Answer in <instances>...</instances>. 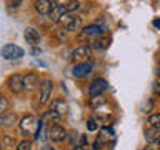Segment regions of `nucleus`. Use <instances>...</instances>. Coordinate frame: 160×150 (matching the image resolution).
I'll use <instances>...</instances> for the list:
<instances>
[{
    "label": "nucleus",
    "mask_w": 160,
    "mask_h": 150,
    "mask_svg": "<svg viewBox=\"0 0 160 150\" xmlns=\"http://www.w3.org/2000/svg\"><path fill=\"white\" fill-rule=\"evenodd\" d=\"M80 140H82V135H78L77 132H72V133H70L68 142L72 143L73 147H80Z\"/></svg>",
    "instance_id": "a878e982"
},
{
    "label": "nucleus",
    "mask_w": 160,
    "mask_h": 150,
    "mask_svg": "<svg viewBox=\"0 0 160 150\" xmlns=\"http://www.w3.org/2000/svg\"><path fill=\"white\" fill-rule=\"evenodd\" d=\"M75 18H77V17H73L72 13H68V12H67L62 18H60V22H58V23L62 25V27H63L65 30H68L70 27H72V23L75 22Z\"/></svg>",
    "instance_id": "a211bd4d"
},
{
    "label": "nucleus",
    "mask_w": 160,
    "mask_h": 150,
    "mask_svg": "<svg viewBox=\"0 0 160 150\" xmlns=\"http://www.w3.org/2000/svg\"><path fill=\"white\" fill-rule=\"evenodd\" d=\"M82 23H83V22H82V18L77 17V18H75V22L72 23V27H70L68 30H78L80 27H82Z\"/></svg>",
    "instance_id": "cd10ccee"
},
{
    "label": "nucleus",
    "mask_w": 160,
    "mask_h": 150,
    "mask_svg": "<svg viewBox=\"0 0 160 150\" xmlns=\"http://www.w3.org/2000/svg\"><path fill=\"white\" fill-rule=\"evenodd\" d=\"M152 23H153V27H155V28H160V18H153V22H152Z\"/></svg>",
    "instance_id": "2f4dec72"
},
{
    "label": "nucleus",
    "mask_w": 160,
    "mask_h": 150,
    "mask_svg": "<svg viewBox=\"0 0 160 150\" xmlns=\"http://www.w3.org/2000/svg\"><path fill=\"white\" fill-rule=\"evenodd\" d=\"M92 70H93V63L90 62V60L88 62H80L72 68V75L77 77V78H83V77H87Z\"/></svg>",
    "instance_id": "6e6552de"
},
{
    "label": "nucleus",
    "mask_w": 160,
    "mask_h": 150,
    "mask_svg": "<svg viewBox=\"0 0 160 150\" xmlns=\"http://www.w3.org/2000/svg\"><path fill=\"white\" fill-rule=\"evenodd\" d=\"M17 150H32V142L30 140H22L17 143Z\"/></svg>",
    "instance_id": "bb28decb"
},
{
    "label": "nucleus",
    "mask_w": 160,
    "mask_h": 150,
    "mask_svg": "<svg viewBox=\"0 0 160 150\" xmlns=\"http://www.w3.org/2000/svg\"><path fill=\"white\" fill-rule=\"evenodd\" d=\"M107 100H105V97H102V95H97V97H90V107L93 108H98L100 105H103Z\"/></svg>",
    "instance_id": "b1692460"
},
{
    "label": "nucleus",
    "mask_w": 160,
    "mask_h": 150,
    "mask_svg": "<svg viewBox=\"0 0 160 150\" xmlns=\"http://www.w3.org/2000/svg\"><path fill=\"white\" fill-rule=\"evenodd\" d=\"M57 35H58L60 40H65V38H67V30H65V28H60L58 32H57Z\"/></svg>",
    "instance_id": "c756f323"
},
{
    "label": "nucleus",
    "mask_w": 160,
    "mask_h": 150,
    "mask_svg": "<svg viewBox=\"0 0 160 150\" xmlns=\"http://www.w3.org/2000/svg\"><path fill=\"white\" fill-rule=\"evenodd\" d=\"M90 55H92V47H88V45H80V47L73 48L72 58L77 60V63H80V62H88Z\"/></svg>",
    "instance_id": "0eeeda50"
},
{
    "label": "nucleus",
    "mask_w": 160,
    "mask_h": 150,
    "mask_svg": "<svg viewBox=\"0 0 160 150\" xmlns=\"http://www.w3.org/2000/svg\"><path fill=\"white\" fill-rule=\"evenodd\" d=\"M73 150H85V147H73Z\"/></svg>",
    "instance_id": "72a5a7b5"
},
{
    "label": "nucleus",
    "mask_w": 160,
    "mask_h": 150,
    "mask_svg": "<svg viewBox=\"0 0 160 150\" xmlns=\"http://www.w3.org/2000/svg\"><path fill=\"white\" fill-rule=\"evenodd\" d=\"M50 110H55L57 113L63 115L65 112H67V103H65L62 98H57V100H53V102H52V105H50Z\"/></svg>",
    "instance_id": "f3484780"
},
{
    "label": "nucleus",
    "mask_w": 160,
    "mask_h": 150,
    "mask_svg": "<svg viewBox=\"0 0 160 150\" xmlns=\"http://www.w3.org/2000/svg\"><path fill=\"white\" fill-rule=\"evenodd\" d=\"M20 2H22V0H10V7L18 8V7H20Z\"/></svg>",
    "instance_id": "7c9ffc66"
},
{
    "label": "nucleus",
    "mask_w": 160,
    "mask_h": 150,
    "mask_svg": "<svg viewBox=\"0 0 160 150\" xmlns=\"http://www.w3.org/2000/svg\"><path fill=\"white\" fill-rule=\"evenodd\" d=\"M0 125H3V127H15L17 125V115L13 112L5 113L3 117H0Z\"/></svg>",
    "instance_id": "2eb2a0df"
},
{
    "label": "nucleus",
    "mask_w": 160,
    "mask_h": 150,
    "mask_svg": "<svg viewBox=\"0 0 160 150\" xmlns=\"http://www.w3.org/2000/svg\"><path fill=\"white\" fill-rule=\"evenodd\" d=\"M0 53H2V57L5 60H18L23 57V50L18 47V45L15 43H7L3 45L2 50H0Z\"/></svg>",
    "instance_id": "f03ea898"
},
{
    "label": "nucleus",
    "mask_w": 160,
    "mask_h": 150,
    "mask_svg": "<svg viewBox=\"0 0 160 150\" xmlns=\"http://www.w3.org/2000/svg\"><path fill=\"white\" fill-rule=\"evenodd\" d=\"M157 75H158V82H157V83L160 85V68H158V72H157Z\"/></svg>",
    "instance_id": "f704fd0d"
},
{
    "label": "nucleus",
    "mask_w": 160,
    "mask_h": 150,
    "mask_svg": "<svg viewBox=\"0 0 160 150\" xmlns=\"http://www.w3.org/2000/svg\"><path fill=\"white\" fill-rule=\"evenodd\" d=\"M145 150H155L153 147H147V148H145Z\"/></svg>",
    "instance_id": "c9c22d12"
},
{
    "label": "nucleus",
    "mask_w": 160,
    "mask_h": 150,
    "mask_svg": "<svg viewBox=\"0 0 160 150\" xmlns=\"http://www.w3.org/2000/svg\"><path fill=\"white\" fill-rule=\"evenodd\" d=\"M108 88V83L105 78H95L92 83L88 85V95L90 97H97V95H103V92Z\"/></svg>",
    "instance_id": "423d86ee"
},
{
    "label": "nucleus",
    "mask_w": 160,
    "mask_h": 150,
    "mask_svg": "<svg viewBox=\"0 0 160 150\" xmlns=\"http://www.w3.org/2000/svg\"><path fill=\"white\" fill-rule=\"evenodd\" d=\"M113 137H115L113 130L110 127H103L102 130H100V133H98V138H97V142H95V147H98V145H102V143H107L108 140H112Z\"/></svg>",
    "instance_id": "ddd939ff"
},
{
    "label": "nucleus",
    "mask_w": 160,
    "mask_h": 150,
    "mask_svg": "<svg viewBox=\"0 0 160 150\" xmlns=\"http://www.w3.org/2000/svg\"><path fill=\"white\" fill-rule=\"evenodd\" d=\"M0 148H2V145H0Z\"/></svg>",
    "instance_id": "e433bc0d"
},
{
    "label": "nucleus",
    "mask_w": 160,
    "mask_h": 150,
    "mask_svg": "<svg viewBox=\"0 0 160 150\" xmlns=\"http://www.w3.org/2000/svg\"><path fill=\"white\" fill-rule=\"evenodd\" d=\"M42 150H55V148L52 147V145H45V147H43Z\"/></svg>",
    "instance_id": "473e14b6"
},
{
    "label": "nucleus",
    "mask_w": 160,
    "mask_h": 150,
    "mask_svg": "<svg viewBox=\"0 0 160 150\" xmlns=\"http://www.w3.org/2000/svg\"><path fill=\"white\" fill-rule=\"evenodd\" d=\"M160 138V128H153V127H148L145 130V140L150 143H153L155 140Z\"/></svg>",
    "instance_id": "dca6fc26"
},
{
    "label": "nucleus",
    "mask_w": 160,
    "mask_h": 150,
    "mask_svg": "<svg viewBox=\"0 0 160 150\" xmlns=\"http://www.w3.org/2000/svg\"><path fill=\"white\" fill-rule=\"evenodd\" d=\"M40 78L38 75L35 72H30L27 75H23V88L27 90V92H30V90H35L37 87H40Z\"/></svg>",
    "instance_id": "1a4fd4ad"
},
{
    "label": "nucleus",
    "mask_w": 160,
    "mask_h": 150,
    "mask_svg": "<svg viewBox=\"0 0 160 150\" xmlns=\"http://www.w3.org/2000/svg\"><path fill=\"white\" fill-rule=\"evenodd\" d=\"M63 7H65V10L70 13V12H75V10L80 8V2H78V0H68V2L63 3Z\"/></svg>",
    "instance_id": "5701e85b"
},
{
    "label": "nucleus",
    "mask_w": 160,
    "mask_h": 150,
    "mask_svg": "<svg viewBox=\"0 0 160 150\" xmlns=\"http://www.w3.org/2000/svg\"><path fill=\"white\" fill-rule=\"evenodd\" d=\"M65 13H67V10H65L63 5H53V8L50 10V13H48V18L52 20V22L58 23L60 18H62Z\"/></svg>",
    "instance_id": "4468645a"
},
{
    "label": "nucleus",
    "mask_w": 160,
    "mask_h": 150,
    "mask_svg": "<svg viewBox=\"0 0 160 150\" xmlns=\"http://www.w3.org/2000/svg\"><path fill=\"white\" fill-rule=\"evenodd\" d=\"M103 32H105V30L102 27H98L97 23H92V25L83 27L82 32H80V35H82V37H98V35H102Z\"/></svg>",
    "instance_id": "f8f14e48"
},
{
    "label": "nucleus",
    "mask_w": 160,
    "mask_h": 150,
    "mask_svg": "<svg viewBox=\"0 0 160 150\" xmlns=\"http://www.w3.org/2000/svg\"><path fill=\"white\" fill-rule=\"evenodd\" d=\"M23 37H25V40H27V43L32 45V47H37V45L40 43V33L33 27H27V28H25Z\"/></svg>",
    "instance_id": "9b49d317"
},
{
    "label": "nucleus",
    "mask_w": 160,
    "mask_h": 150,
    "mask_svg": "<svg viewBox=\"0 0 160 150\" xmlns=\"http://www.w3.org/2000/svg\"><path fill=\"white\" fill-rule=\"evenodd\" d=\"M7 87L12 93H20L23 88V75L22 73H12L7 78Z\"/></svg>",
    "instance_id": "39448f33"
},
{
    "label": "nucleus",
    "mask_w": 160,
    "mask_h": 150,
    "mask_svg": "<svg viewBox=\"0 0 160 150\" xmlns=\"http://www.w3.org/2000/svg\"><path fill=\"white\" fill-rule=\"evenodd\" d=\"M18 125H20V130H22V133L25 137H30V135L33 137V135L37 133V128H38L40 122L33 117V115H25V117H22V120L18 122Z\"/></svg>",
    "instance_id": "f257e3e1"
},
{
    "label": "nucleus",
    "mask_w": 160,
    "mask_h": 150,
    "mask_svg": "<svg viewBox=\"0 0 160 150\" xmlns=\"http://www.w3.org/2000/svg\"><path fill=\"white\" fill-rule=\"evenodd\" d=\"M62 118V115L57 113L55 110H48V112H45L43 113V117H42V122H47V120H52V123L53 122H58V120Z\"/></svg>",
    "instance_id": "412c9836"
},
{
    "label": "nucleus",
    "mask_w": 160,
    "mask_h": 150,
    "mask_svg": "<svg viewBox=\"0 0 160 150\" xmlns=\"http://www.w3.org/2000/svg\"><path fill=\"white\" fill-rule=\"evenodd\" d=\"M100 122L95 117H92V118H88L87 120V128L90 130V132H97V130L100 128V125H98Z\"/></svg>",
    "instance_id": "393cba45"
},
{
    "label": "nucleus",
    "mask_w": 160,
    "mask_h": 150,
    "mask_svg": "<svg viewBox=\"0 0 160 150\" xmlns=\"http://www.w3.org/2000/svg\"><path fill=\"white\" fill-rule=\"evenodd\" d=\"M108 42L110 40L107 38V37H102V38H97V40H93V43L90 45L93 50H105L108 47Z\"/></svg>",
    "instance_id": "6ab92c4d"
},
{
    "label": "nucleus",
    "mask_w": 160,
    "mask_h": 150,
    "mask_svg": "<svg viewBox=\"0 0 160 150\" xmlns=\"http://www.w3.org/2000/svg\"><path fill=\"white\" fill-rule=\"evenodd\" d=\"M8 110H10V102H8V98L5 97V95L0 93V117H3L5 113H8Z\"/></svg>",
    "instance_id": "aec40b11"
},
{
    "label": "nucleus",
    "mask_w": 160,
    "mask_h": 150,
    "mask_svg": "<svg viewBox=\"0 0 160 150\" xmlns=\"http://www.w3.org/2000/svg\"><path fill=\"white\" fill-rule=\"evenodd\" d=\"M3 142L7 145H15V138H12V135H3Z\"/></svg>",
    "instance_id": "c85d7f7f"
},
{
    "label": "nucleus",
    "mask_w": 160,
    "mask_h": 150,
    "mask_svg": "<svg viewBox=\"0 0 160 150\" xmlns=\"http://www.w3.org/2000/svg\"><path fill=\"white\" fill-rule=\"evenodd\" d=\"M47 137L52 140V142L58 143V142H63V140L68 137V133H67V130H65L62 125L52 123V125L47 128Z\"/></svg>",
    "instance_id": "7ed1b4c3"
},
{
    "label": "nucleus",
    "mask_w": 160,
    "mask_h": 150,
    "mask_svg": "<svg viewBox=\"0 0 160 150\" xmlns=\"http://www.w3.org/2000/svg\"><path fill=\"white\" fill-rule=\"evenodd\" d=\"M52 90H53L52 80H43V82L40 83V93H38V98H37L38 107H42V105H45L48 102L50 95H52Z\"/></svg>",
    "instance_id": "20e7f679"
},
{
    "label": "nucleus",
    "mask_w": 160,
    "mask_h": 150,
    "mask_svg": "<svg viewBox=\"0 0 160 150\" xmlns=\"http://www.w3.org/2000/svg\"><path fill=\"white\" fill-rule=\"evenodd\" d=\"M147 123L148 127H153V128H160V113H153L147 118Z\"/></svg>",
    "instance_id": "4be33fe9"
},
{
    "label": "nucleus",
    "mask_w": 160,
    "mask_h": 150,
    "mask_svg": "<svg viewBox=\"0 0 160 150\" xmlns=\"http://www.w3.org/2000/svg\"><path fill=\"white\" fill-rule=\"evenodd\" d=\"M33 8L38 15H48L50 10L53 8V3H52V0H35Z\"/></svg>",
    "instance_id": "9d476101"
}]
</instances>
